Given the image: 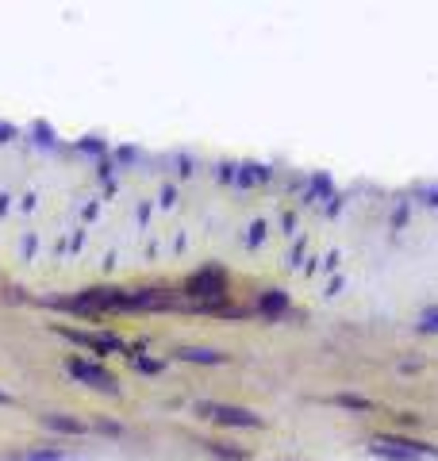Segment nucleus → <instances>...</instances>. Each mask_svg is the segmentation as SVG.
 I'll use <instances>...</instances> for the list:
<instances>
[{
  "label": "nucleus",
  "instance_id": "obj_10",
  "mask_svg": "<svg viewBox=\"0 0 438 461\" xmlns=\"http://www.w3.org/2000/svg\"><path fill=\"white\" fill-rule=\"evenodd\" d=\"M265 308H269V312H277V308H284V296H265Z\"/></svg>",
  "mask_w": 438,
  "mask_h": 461
},
{
  "label": "nucleus",
  "instance_id": "obj_9",
  "mask_svg": "<svg viewBox=\"0 0 438 461\" xmlns=\"http://www.w3.org/2000/svg\"><path fill=\"white\" fill-rule=\"evenodd\" d=\"M423 331H438V312H427L423 315Z\"/></svg>",
  "mask_w": 438,
  "mask_h": 461
},
{
  "label": "nucleus",
  "instance_id": "obj_4",
  "mask_svg": "<svg viewBox=\"0 0 438 461\" xmlns=\"http://www.w3.org/2000/svg\"><path fill=\"white\" fill-rule=\"evenodd\" d=\"M43 427L62 430V435H81L85 423H81V419H65V416H58V411H50V416H43Z\"/></svg>",
  "mask_w": 438,
  "mask_h": 461
},
{
  "label": "nucleus",
  "instance_id": "obj_7",
  "mask_svg": "<svg viewBox=\"0 0 438 461\" xmlns=\"http://www.w3.org/2000/svg\"><path fill=\"white\" fill-rule=\"evenodd\" d=\"M331 403H338V408H354V411H369V408H373L369 400H361V396H346V392H342V396H335Z\"/></svg>",
  "mask_w": 438,
  "mask_h": 461
},
{
  "label": "nucleus",
  "instance_id": "obj_3",
  "mask_svg": "<svg viewBox=\"0 0 438 461\" xmlns=\"http://www.w3.org/2000/svg\"><path fill=\"white\" fill-rule=\"evenodd\" d=\"M223 273L219 269H208V273H200V277L188 281V293L193 296H223Z\"/></svg>",
  "mask_w": 438,
  "mask_h": 461
},
{
  "label": "nucleus",
  "instance_id": "obj_6",
  "mask_svg": "<svg viewBox=\"0 0 438 461\" xmlns=\"http://www.w3.org/2000/svg\"><path fill=\"white\" fill-rule=\"evenodd\" d=\"M373 454H380V457H392V461H412V457H415V450H396L392 442H377V446H373Z\"/></svg>",
  "mask_w": 438,
  "mask_h": 461
},
{
  "label": "nucleus",
  "instance_id": "obj_5",
  "mask_svg": "<svg viewBox=\"0 0 438 461\" xmlns=\"http://www.w3.org/2000/svg\"><path fill=\"white\" fill-rule=\"evenodd\" d=\"M181 357H185V362H200V365H219V362H223V354H215V350H196V346L181 350Z\"/></svg>",
  "mask_w": 438,
  "mask_h": 461
},
{
  "label": "nucleus",
  "instance_id": "obj_1",
  "mask_svg": "<svg viewBox=\"0 0 438 461\" xmlns=\"http://www.w3.org/2000/svg\"><path fill=\"white\" fill-rule=\"evenodd\" d=\"M65 369H70V377H73V381L89 384V389H100V392H119L116 373H108L104 365L89 362V357H70V362H65Z\"/></svg>",
  "mask_w": 438,
  "mask_h": 461
},
{
  "label": "nucleus",
  "instance_id": "obj_8",
  "mask_svg": "<svg viewBox=\"0 0 438 461\" xmlns=\"http://www.w3.org/2000/svg\"><path fill=\"white\" fill-rule=\"evenodd\" d=\"M131 365H135L139 373H158V369H161V362H150V357H142V354L131 357Z\"/></svg>",
  "mask_w": 438,
  "mask_h": 461
},
{
  "label": "nucleus",
  "instance_id": "obj_2",
  "mask_svg": "<svg viewBox=\"0 0 438 461\" xmlns=\"http://www.w3.org/2000/svg\"><path fill=\"white\" fill-rule=\"evenodd\" d=\"M200 416H208V419L223 423V427H246V430L262 427V419L254 416V411H246V408H231V403H200Z\"/></svg>",
  "mask_w": 438,
  "mask_h": 461
},
{
  "label": "nucleus",
  "instance_id": "obj_11",
  "mask_svg": "<svg viewBox=\"0 0 438 461\" xmlns=\"http://www.w3.org/2000/svg\"><path fill=\"white\" fill-rule=\"evenodd\" d=\"M0 403H4V408H8V403H12V396H8V392H0Z\"/></svg>",
  "mask_w": 438,
  "mask_h": 461
}]
</instances>
